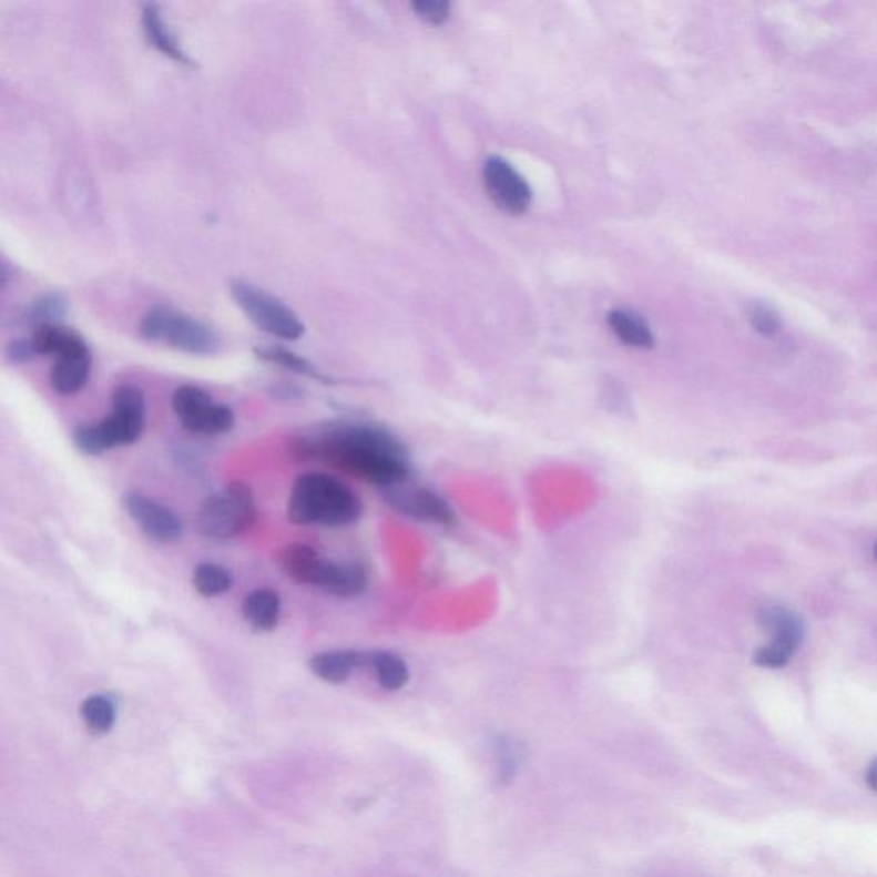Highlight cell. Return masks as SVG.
<instances>
[{
  "label": "cell",
  "mask_w": 877,
  "mask_h": 877,
  "mask_svg": "<svg viewBox=\"0 0 877 877\" xmlns=\"http://www.w3.org/2000/svg\"><path fill=\"white\" fill-rule=\"evenodd\" d=\"M256 520L253 490L245 483L234 482L201 504L196 528L207 539L231 540L251 530Z\"/></svg>",
  "instance_id": "4"
},
{
  "label": "cell",
  "mask_w": 877,
  "mask_h": 877,
  "mask_svg": "<svg viewBox=\"0 0 877 877\" xmlns=\"http://www.w3.org/2000/svg\"><path fill=\"white\" fill-rule=\"evenodd\" d=\"M112 414L144 426L146 401L143 391L132 385L119 386L112 396Z\"/></svg>",
  "instance_id": "22"
},
{
  "label": "cell",
  "mask_w": 877,
  "mask_h": 877,
  "mask_svg": "<svg viewBox=\"0 0 877 877\" xmlns=\"http://www.w3.org/2000/svg\"><path fill=\"white\" fill-rule=\"evenodd\" d=\"M385 499L395 511L414 520L442 528L456 524L455 511L445 498L427 487L411 486L410 480L385 489Z\"/></svg>",
  "instance_id": "8"
},
{
  "label": "cell",
  "mask_w": 877,
  "mask_h": 877,
  "mask_svg": "<svg viewBox=\"0 0 877 877\" xmlns=\"http://www.w3.org/2000/svg\"><path fill=\"white\" fill-rule=\"evenodd\" d=\"M367 659H369V653L354 652V650L326 652L313 656L309 666L320 681L329 682V684H343L357 669L367 666Z\"/></svg>",
  "instance_id": "16"
},
{
  "label": "cell",
  "mask_w": 877,
  "mask_h": 877,
  "mask_svg": "<svg viewBox=\"0 0 877 877\" xmlns=\"http://www.w3.org/2000/svg\"><path fill=\"white\" fill-rule=\"evenodd\" d=\"M290 451L297 460L323 461L383 490L410 480V456L404 442L376 424H320L292 437Z\"/></svg>",
  "instance_id": "1"
},
{
  "label": "cell",
  "mask_w": 877,
  "mask_h": 877,
  "mask_svg": "<svg viewBox=\"0 0 877 877\" xmlns=\"http://www.w3.org/2000/svg\"><path fill=\"white\" fill-rule=\"evenodd\" d=\"M874 558L877 559V540L876 543H874Z\"/></svg>",
  "instance_id": "29"
},
{
  "label": "cell",
  "mask_w": 877,
  "mask_h": 877,
  "mask_svg": "<svg viewBox=\"0 0 877 877\" xmlns=\"http://www.w3.org/2000/svg\"><path fill=\"white\" fill-rule=\"evenodd\" d=\"M140 333L147 341L165 343L200 357L218 354L222 348V338L213 326L169 305L151 307L141 320Z\"/></svg>",
  "instance_id": "3"
},
{
  "label": "cell",
  "mask_w": 877,
  "mask_h": 877,
  "mask_svg": "<svg viewBox=\"0 0 877 877\" xmlns=\"http://www.w3.org/2000/svg\"><path fill=\"white\" fill-rule=\"evenodd\" d=\"M231 295L242 313L249 317L261 332L285 341H295L304 336V323L275 295L264 292L263 288L245 279H234L231 283Z\"/></svg>",
  "instance_id": "5"
},
{
  "label": "cell",
  "mask_w": 877,
  "mask_h": 877,
  "mask_svg": "<svg viewBox=\"0 0 877 877\" xmlns=\"http://www.w3.org/2000/svg\"><path fill=\"white\" fill-rule=\"evenodd\" d=\"M242 614L257 631H273L279 619V596L272 590H256L245 596Z\"/></svg>",
  "instance_id": "17"
},
{
  "label": "cell",
  "mask_w": 877,
  "mask_h": 877,
  "mask_svg": "<svg viewBox=\"0 0 877 877\" xmlns=\"http://www.w3.org/2000/svg\"><path fill=\"white\" fill-rule=\"evenodd\" d=\"M759 622L773 634V641L768 646L757 650L754 663L763 669H782L806 636L803 619L791 610L768 606L761 610Z\"/></svg>",
  "instance_id": "7"
},
{
  "label": "cell",
  "mask_w": 877,
  "mask_h": 877,
  "mask_svg": "<svg viewBox=\"0 0 877 877\" xmlns=\"http://www.w3.org/2000/svg\"><path fill=\"white\" fill-rule=\"evenodd\" d=\"M749 319L754 329L761 335L773 336L782 329V319L768 305H751Z\"/></svg>",
  "instance_id": "25"
},
{
  "label": "cell",
  "mask_w": 877,
  "mask_h": 877,
  "mask_svg": "<svg viewBox=\"0 0 877 877\" xmlns=\"http://www.w3.org/2000/svg\"><path fill=\"white\" fill-rule=\"evenodd\" d=\"M31 341L38 355H50L53 358L90 350L80 333L65 328L62 324H47L34 328Z\"/></svg>",
  "instance_id": "14"
},
{
  "label": "cell",
  "mask_w": 877,
  "mask_h": 877,
  "mask_svg": "<svg viewBox=\"0 0 877 877\" xmlns=\"http://www.w3.org/2000/svg\"><path fill=\"white\" fill-rule=\"evenodd\" d=\"M91 374V351L55 358L50 370V385L59 395H75L88 385Z\"/></svg>",
  "instance_id": "13"
},
{
  "label": "cell",
  "mask_w": 877,
  "mask_h": 877,
  "mask_svg": "<svg viewBox=\"0 0 877 877\" xmlns=\"http://www.w3.org/2000/svg\"><path fill=\"white\" fill-rule=\"evenodd\" d=\"M487 194L499 210L509 215H521L531 203V188L511 163L501 156H490L483 165Z\"/></svg>",
  "instance_id": "9"
},
{
  "label": "cell",
  "mask_w": 877,
  "mask_h": 877,
  "mask_svg": "<svg viewBox=\"0 0 877 877\" xmlns=\"http://www.w3.org/2000/svg\"><path fill=\"white\" fill-rule=\"evenodd\" d=\"M287 514L292 523L348 527L361 517V502L350 487L332 475L305 473L294 483Z\"/></svg>",
  "instance_id": "2"
},
{
  "label": "cell",
  "mask_w": 877,
  "mask_h": 877,
  "mask_svg": "<svg viewBox=\"0 0 877 877\" xmlns=\"http://www.w3.org/2000/svg\"><path fill=\"white\" fill-rule=\"evenodd\" d=\"M81 716L93 734H106L115 722V708L105 696H90L81 704Z\"/></svg>",
  "instance_id": "24"
},
{
  "label": "cell",
  "mask_w": 877,
  "mask_h": 877,
  "mask_svg": "<svg viewBox=\"0 0 877 877\" xmlns=\"http://www.w3.org/2000/svg\"><path fill=\"white\" fill-rule=\"evenodd\" d=\"M320 590L329 595L336 596H357L364 593L367 588L366 569L354 562H326L323 578H320Z\"/></svg>",
  "instance_id": "15"
},
{
  "label": "cell",
  "mask_w": 877,
  "mask_h": 877,
  "mask_svg": "<svg viewBox=\"0 0 877 877\" xmlns=\"http://www.w3.org/2000/svg\"><path fill=\"white\" fill-rule=\"evenodd\" d=\"M141 21H143L144 33L151 45L155 47L163 55L169 57L172 61L181 62V64L194 68L196 62L184 52L181 43H179L175 34L170 30L165 19H163L162 9L153 2H146L141 6Z\"/></svg>",
  "instance_id": "12"
},
{
  "label": "cell",
  "mask_w": 877,
  "mask_h": 877,
  "mask_svg": "<svg viewBox=\"0 0 877 877\" xmlns=\"http://www.w3.org/2000/svg\"><path fill=\"white\" fill-rule=\"evenodd\" d=\"M418 18L429 24H442L449 18L451 6L446 0H417L411 4Z\"/></svg>",
  "instance_id": "26"
},
{
  "label": "cell",
  "mask_w": 877,
  "mask_h": 877,
  "mask_svg": "<svg viewBox=\"0 0 877 877\" xmlns=\"http://www.w3.org/2000/svg\"><path fill=\"white\" fill-rule=\"evenodd\" d=\"M124 506L132 520L140 524L141 530L150 539L162 543H175L182 539L184 533L182 521L174 511H170L160 502L146 498L143 493L131 492L125 496Z\"/></svg>",
  "instance_id": "10"
},
{
  "label": "cell",
  "mask_w": 877,
  "mask_h": 877,
  "mask_svg": "<svg viewBox=\"0 0 877 877\" xmlns=\"http://www.w3.org/2000/svg\"><path fill=\"white\" fill-rule=\"evenodd\" d=\"M6 354H8L9 360L14 361V364H24V361L33 360L38 355L31 338L14 339V341L9 343Z\"/></svg>",
  "instance_id": "27"
},
{
  "label": "cell",
  "mask_w": 877,
  "mask_h": 877,
  "mask_svg": "<svg viewBox=\"0 0 877 877\" xmlns=\"http://www.w3.org/2000/svg\"><path fill=\"white\" fill-rule=\"evenodd\" d=\"M68 298L61 292H47L38 295L23 313L24 323L31 324L34 328L47 326V324H61L68 314Z\"/></svg>",
  "instance_id": "20"
},
{
  "label": "cell",
  "mask_w": 877,
  "mask_h": 877,
  "mask_svg": "<svg viewBox=\"0 0 877 877\" xmlns=\"http://www.w3.org/2000/svg\"><path fill=\"white\" fill-rule=\"evenodd\" d=\"M276 562H278L283 574L294 580L295 583L319 587L324 568L328 561L320 558L313 547L292 543V545L283 547L279 550Z\"/></svg>",
  "instance_id": "11"
},
{
  "label": "cell",
  "mask_w": 877,
  "mask_h": 877,
  "mask_svg": "<svg viewBox=\"0 0 877 877\" xmlns=\"http://www.w3.org/2000/svg\"><path fill=\"white\" fill-rule=\"evenodd\" d=\"M367 666L373 669L379 682L386 691L404 690L410 679L407 663L404 659L391 652H370L367 659Z\"/></svg>",
  "instance_id": "19"
},
{
  "label": "cell",
  "mask_w": 877,
  "mask_h": 877,
  "mask_svg": "<svg viewBox=\"0 0 877 877\" xmlns=\"http://www.w3.org/2000/svg\"><path fill=\"white\" fill-rule=\"evenodd\" d=\"M193 583L201 595L220 596L231 590L234 581L225 568L206 562V564H200L194 569Z\"/></svg>",
  "instance_id": "23"
},
{
  "label": "cell",
  "mask_w": 877,
  "mask_h": 877,
  "mask_svg": "<svg viewBox=\"0 0 877 877\" xmlns=\"http://www.w3.org/2000/svg\"><path fill=\"white\" fill-rule=\"evenodd\" d=\"M609 326L622 343L633 348H652L655 336L652 329L638 314L629 310H612L609 314Z\"/></svg>",
  "instance_id": "18"
},
{
  "label": "cell",
  "mask_w": 877,
  "mask_h": 877,
  "mask_svg": "<svg viewBox=\"0 0 877 877\" xmlns=\"http://www.w3.org/2000/svg\"><path fill=\"white\" fill-rule=\"evenodd\" d=\"M867 784L870 785V788L877 792V759L874 761L873 765L869 766L867 769Z\"/></svg>",
  "instance_id": "28"
},
{
  "label": "cell",
  "mask_w": 877,
  "mask_h": 877,
  "mask_svg": "<svg viewBox=\"0 0 877 877\" xmlns=\"http://www.w3.org/2000/svg\"><path fill=\"white\" fill-rule=\"evenodd\" d=\"M254 354H256L257 358H261V360L276 364V366L292 370V373L295 374H300V376H307L310 377V379L319 380V383H324V385H332L333 383V379H329L328 376H324V374L317 370L309 360H305L304 357L294 354L292 350H287V348L257 347L254 348Z\"/></svg>",
  "instance_id": "21"
},
{
  "label": "cell",
  "mask_w": 877,
  "mask_h": 877,
  "mask_svg": "<svg viewBox=\"0 0 877 877\" xmlns=\"http://www.w3.org/2000/svg\"><path fill=\"white\" fill-rule=\"evenodd\" d=\"M172 408L188 432L218 436L235 426L234 411L213 401L212 396L197 386L185 385L175 389Z\"/></svg>",
  "instance_id": "6"
}]
</instances>
